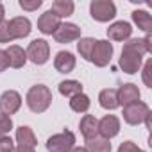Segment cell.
<instances>
[{"label": "cell", "instance_id": "603a6c76", "mask_svg": "<svg viewBox=\"0 0 152 152\" xmlns=\"http://www.w3.org/2000/svg\"><path fill=\"white\" fill-rule=\"evenodd\" d=\"M59 93L66 99H72L75 95H79V93H84L83 91V84L79 81H75V79H66V81H61L59 86H57Z\"/></svg>", "mask_w": 152, "mask_h": 152}, {"label": "cell", "instance_id": "4fadbf2b", "mask_svg": "<svg viewBox=\"0 0 152 152\" xmlns=\"http://www.w3.org/2000/svg\"><path fill=\"white\" fill-rule=\"evenodd\" d=\"M116 97H118V104L120 106H129L132 102H138L141 97L140 88L134 83H125L116 90Z\"/></svg>", "mask_w": 152, "mask_h": 152}, {"label": "cell", "instance_id": "d590c367", "mask_svg": "<svg viewBox=\"0 0 152 152\" xmlns=\"http://www.w3.org/2000/svg\"><path fill=\"white\" fill-rule=\"evenodd\" d=\"M4 15H6V7H4V4L0 2V22L4 20Z\"/></svg>", "mask_w": 152, "mask_h": 152}, {"label": "cell", "instance_id": "7402d4cb", "mask_svg": "<svg viewBox=\"0 0 152 152\" xmlns=\"http://www.w3.org/2000/svg\"><path fill=\"white\" fill-rule=\"evenodd\" d=\"M50 11H52L59 20H63V18H68V16L73 15V11H75V4L72 2V0H54Z\"/></svg>", "mask_w": 152, "mask_h": 152}, {"label": "cell", "instance_id": "9a60e30c", "mask_svg": "<svg viewBox=\"0 0 152 152\" xmlns=\"http://www.w3.org/2000/svg\"><path fill=\"white\" fill-rule=\"evenodd\" d=\"M75 64H77V59H75V56L72 52H68V50H61L54 57V68L59 73H70V72H73Z\"/></svg>", "mask_w": 152, "mask_h": 152}, {"label": "cell", "instance_id": "4dcf8cb0", "mask_svg": "<svg viewBox=\"0 0 152 152\" xmlns=\"http://www.w3.org/2000/svg\"><path fill=\"white\" fill-rule=\"evenodd\" d=\"M116 152H145V150H143V148H140L134 141L127 140V141L120 143V147H118V150H116Z\"/></svg>", "mask_w": 152, "mask_h": 152}, {"label": "cell", "instance_id": "4316f807", "mask_svg": "<svg viewBox=\"0 0 152 152\" xmlns=\"http://www.w3.org/2000/svg\"><path fill=\"white\" fill-rule=\"evenodd\" d=\"M13 131V120L11 116L0 113V136H7Z\"/></svg>", "mask_w": 152, "mask_h": 152}, {"label": "cell", "instance_id": "e575fe53", "mask_svg": "<svg viewBox=\"0 0 152 152\" xmlns=\"http://www.w3.org/2000/svg\"><path fill=\"white\" fill-rule=\"evenodd\" d=\"M68 152H88L84 147H73V148H70Z\"/></svg>", "mask_w": 152, "mask_h": 152}, {"label": "cell", "instance_id": "836d02e7", "mask_svg": "<svg viewBox=\"0 0 152 152\" xmlns=\"http://www.w3.org/2000/svg\"><path fill=\"white\" fill-rule=\"evenodd\" d=\"M15 152H36V148H29V147H15Z\"/></svg>", "mask_w": 152, "mask_h": 152}, {"label": "cell", "instance_id": "30bf717a", "mask_svg": "<svg viewBox=\"0 0 152 152\" xmlns=\"http://www.w3.org/2000/svg\"><path fill=\"white\" fill-rule=\"evenodd\" d=\"M7 23H9V32H11L13 39H23L32 31V23L27 16H15Z\"/></svg>", "mask_w": 152, "mask_h": 152}, {"label": "cell", "instance_id": "ba28073f", "mask_svg": "<svg viewBox=\"0 0 152 152\" xmlns=\"http://www.w3.org/2000/svg\"><path fill=\"white\" fill-rule=\"evenodd\" d=\"M20 107H22V95L16 90H6L0 95V113L11 116L18 113Z\"/></svg>", "mask_w": 152, "mask_h": 152}, {"label": "cell", "instance_id": "5bb4252c", "mask_svg": "<svg viewBox=\"0 0 152 152\" xmlns=\"http://www.w3.org/2000/svg\"><path fill=\"white\" fill-rule=\"evenodd\" d=\"M61 25V20L48 9V11H45L39 18H38V31L41 32V34H45V36H52L56 31H57V27Z\"/></svg>", "mask_w": 152, "mask_h": 152}, {"label": "cell", "instance_id": "d4e9b609", "mask_svg": "<svg viewBox=\"0 0 152 152\" xmlns=\"http://www.w3.org/2000/svg\"><path fill=\"white\" fill-rule=\"evenodd\" d=\"M90 106H91V100L86 93H79L70 99V109L75 113H88Z\"/></svg>", "mask_w": 152, "mask_h": 152}, {"label": "cell", "instance_id": "f546056e", "mask_svg": "<svg viewBox=\"0 0 152 152\" xmlns=\"http://www.w3.org/2000/svg\"><path fill=\"white\" fill-rule=\"evenodd\" d=\"M13 38H11V32H9V23L7 20H2L0 22V43H11Z\"/></svg>", "mask_w": 152, "mask_h": 152}, {"label": "cell", "instance_id": "8fae6325", "mask_svg": "<svg viewBox=\"0 0 152 152\" xmlns=\"http://www.w3.org/2000/svg\"><path fill=\"white\" fill-rule=\"evenodd\" d=\"M132 36V25L129 22H124V20H118V22H113L109 27H107V38L109 41H127L131 39Z\"/></svg>", "mask_w": 152, "mask_h": 152}, {"label": "cell", "instance_id": "6da1fadb", "mask_svg": "<svg viewBox=\"0 0 152 152\" xmlns=\"http://www.w3.org/2000/svg\"><path fill=\"white\" fill-rule=\"evenodd\" d=\"M54 97H52V91L48 86L45 84H34L29 88L27 95H25V102H27V107L32 111V113H45L50 104H52Z\"/></svg>", "mask_w": 152, "mask_h": 152}, {"label": "cell", "instance_id": "8992f818", "mask_svg": "<svg viewBox=\"0 0 152 152\" xmlns=\"http://www.w3.org/2000/svg\"><path fill=\"white\" fill-rule=\"evenodd\" d=\"M113 52H115V47L109 39H97L95 43V48H93V54H91V63L99 68H104L111 63L113 59Z\"/></svg>", "mask_w": 152, "mask_h": 152}, {"label": "cell", "instance_id": "1f68e13d", "mask_svg": "<svg viewBox=\"0 0 152 152\" xmlns=\"http://www.w3.org/2000/svg\"><path fill=\"white\" fill-rule=\"evenodd\" d=\"M0 152H15V141L9 136H0Z\"/></svg>", "mask_w": 152, "mask_h": 152}, {"label": "cell", "instance_id": "ffe728a7", "mask_svg": "<svg viewBox=\"0 0 152 152\" xmlns=\"http://www.w3.org/2000/svg\"><path fill=\"white\" fill-rule=\"evenodd\" d=\"M99 104L102 109L106 111H115L120 107L118 104V97H116V90L115 88H106L99 93Z\"/></svg>", "mask_w": 152, "mask_h": 152}, {"label": "cell", "instance_id": "7a4b0ae2", "mask_svg": "<svg viewBox=\"0 0 152 152\" xmlns=\"http://www.w3.org/2000/svg\"><path fill=\"white\" fill-rule=\"evenodd\" d=\"M90 15L95 22L107 23L116 16V6L113 0H93L90 4Z\"/></svg>", "mask_w": 152, "mask_h": 152}, {"label": "cell", "instance_id": "ac0fdd59", "mask_svg": "<svg viewBox=\"0 0 152 152\" xmlns=\"http://www.w3.org/2000/svg\"><path fill=\"white\" fill-rule=\"evenodd\" d=\"M79 131L84 136V140H91L99 136V120L93 115H84L79 122Z\"/></svg>", "mask_w": 152, "mask_h": 152}, {"label": "cell", "instance_id": "277c9868", "mask_svg": "<svg viewBox=\"0 0 152 152\" xmlns=\"http://www.w3.org/2000/svg\"><path fill=\"white\" fill-rule=\"evenodd\" d=\"M27 54V59L38 66L45 64L48 59H50V45L47 39H32L25 50Z\"/></svg>", "mask_w": 152, "mask_h": 152}, {"label": "cell", "instance_id": "9c48e42d", "mask_svg": "<svg viewBox=\"0 0 152 152\" xmlns=\"http://www.w3.org/2000/svg\"><path fill=\"white\" fill-rule=\"evenodd\" d=\"M118 64H120V68H122L125 73L134 75V73H138V72L141 70V66H143V57H141L140 54H136V52H131V50L122 48V56H120V59H118Z\"/></svg>", "mask_w": 152, "mask_h": 152}, {"label": "cell", "instance_id": "cb8c5ba5", "mask_svg": "<svg viewBox=\"0 0 152 152\" xmlns=\"http://www.w3.org/2000/svg\"><path fill=\"white\" fill-rule=\"evenodd\" d=\"M88 152H111L113 147H111V141L102 138V136H95L91 140H86V147H84Z\"/></svg>", "mask_w": 152, "mask_h": 152}, {"label": "cell", "instance_id": "83f0119b", "mask_svg": "<svg viewBox=\"0 0 152 152\" xmlns=\"http://www.w3.org/2000/svg\"><path fill=\"white\" fill-rule=\"evenodd\" d=\"M150 75H152V59H147L145 64H143V70H141V77H143V83H145L147 88H152Z\"/></svg>", "mask_w": 152, "mask_h": 152}, {"label": "cell", "instance_id": "e0dca14e", "mask_svg": "<svg viewBox=\"0 0 152 152\" xmlns=\"http://www.w3.org/2000/svg\"><path fill=\"white\" fill-rule=\"evenodd\" d=\"M6 56H7V61H9V66L11 68H23L25 63H27V54L22 47L18 45H9L6 48Z\"/></svg>", "mask_w": 152, "mask_h": 152}, {"label": "cell", "instance_id": "44dd1931", "mask_svg": "<svg viewBox=\"0 0 152 152\" xmlns=\"http://www.w3.org/2000/svg\"><path fill=\"white\" fill-rule=\"evenodd\" d=\"M131 16H132L134 25H136L140 31L150 34V31H152V16H150L148 11H145V9H134Z\"/></svg>", "mask_w": 152, "mask_h": 152}, {"label": "cell", "instance_id": "5b68a950", "mask_svg": "<svg viewBox=\"0 0 152 152\" xmlns=\"http://www.w3.org/2000/svg\"><path fill=\"white\" fill-rule=\"evenodd\" d=\"M47 150L48 152H68L70 148L75 147V134L72 131H63V132H57V134H52L47 143H45Z\"/></svg>", "mask_w": 152, "mask_h": 152}, {"label": "cell", "instance_id": "52a82bcc", "mask_svg": "<svg viewBox=\"0 0 152 152\" xmlns=\"http://www.w3.org/2000/svg\"><path fill=\"white\" fill-rule=\"evenodd\" d=\"M54 39L61 45L72 43V41H79L81 36V27L77 23H72V22H61V25L57 27V31L52 34Z\"/></svg>", "mask_w": 152, "mask_h": 152}, {"label": "cell", "instance_id": "d6986e66", "mask_svg": "<svg viewBox=\"0 0 152 152\" xmlns=\"http://www.w3.org/2000/svg\"><path fill=\"white\" fill-rule=\"evenodd\" d=\"M16 143L18 147H29V148H36L38 145V138L34 134V131L29 125H20L16 129Z\"/></svg>", "mask_w": 152, "mask_h": 152}, {"label": "cell", "instance_id": "7c38bea8", "mask_svg": "<svg viewBox=\"0 0 152 152\" xmlns=\"http://www.w3.org/2000/svg\"><path fill=\"white\" fill-rule=\"evenodd\" d=\"M120 132V118L115 115H106L99 120V136L111 140Z\"/></svg>", "mask_w": 152, "mask_h": 152}, {"label": "cell", "instance_id": "2e32d148", "mask_svg": "<svg viewBox=\"0 0 152 152\" xmlns=\"http://www.w3.org/2000/svg\"><path fill=\"white\" fill-rule=\"evenodd\" d=\"M124 48H125V50H131V52H136V54H140V56L143 57V56L150 54V50H152V38H150V34H147L145 38H132V39H127V41L124 43Z\"/></svg>", "mask_w": 152, "mask_h": 152}, {"label": "cell", "instance_id": "3957f363", "mask_svg": "<svg viewBox=\"0 0 152 152\" xmlns=\"http://www.w3.org/2000/svg\"><path fill=\"white\" fill-rule=\"evenodd\" d=\"M122 115H124V122L125 124H129V125H140L150 115V107L143 100H138V102H132L129 106H124V113Z\"/></svg>", "mask_w": 152, "mask_h": 152}, {"label": "cell", "instance_id": "484cf974", "mask_svg": "<svg viewBox=\"0 0 152 152\" xmlns=\"http://www.w3.org/2000/svg\"><path fill=\"white\" fill-rule=\"evenodd\" d=\"M95 43H97L95 38H81V39H79V43H77V52L81 54L83 59H86V61L91 59V54H93Z\"/></svg>", "mask_w": 152, "mask_h": 152}, {"label": "cell", "instance_id": "d6a6232c", "mask_svg": "<svg viewBox=\"0 0 152 152\" xmlns=\"http://www.w3.org/2000/svg\"><path fill=\"white\" fill-rule=\"evenodd\" d=\"M9 68V61H7V56H6V50L0 48V73L6 72Z\"/></svg>", "mask_w": 152, "mask_h": 152}, {"label": "cell", "instance_id": "f1b7e54d", "mask_svg": "<svg viewBox=\"0 0 152 152\" xmlns=\"http://www.w3.org/2000/svg\"><path fill=\"white\" fill-rule=\"evenodd\" d=\"M20 7L23 9V11H29V13H32V11H38L41 6H43V0H20Z\"/></svg>", "mask_w": 152, "mask_h": 152}]
</instances>
